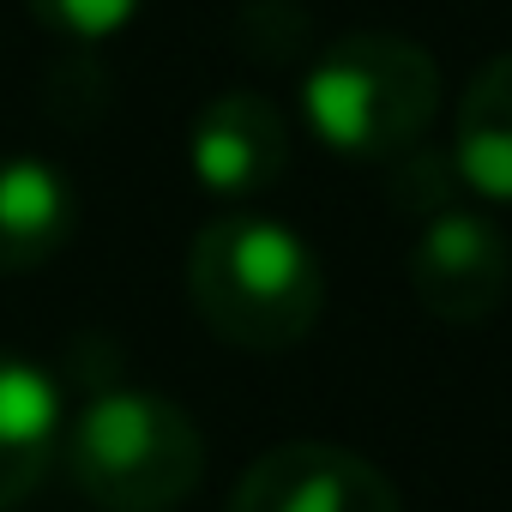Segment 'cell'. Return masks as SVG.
Listing matches in <instances>:
<instances>
[{"mask_svg":"<svg viewBox=\"0 0 512 512\" xmlns=\"http://www.w3.org/2000/svg\"><path fill=\"white\" fill-rule=\"evenodd\" d=\"M410 284H416V302L446 326L488 320L506 302V284H512L506 235L488 217L464 211V205L428 217L422 235H416V253H410Z\"/></svg>","mask_w":512,"mask_h":512,"instance_id":"5","label":"cell"},{"mask_svg":"<svg viewBox=\"0 0 512 512\" xmlns=\"http://www.w3.org/2000/svg\"><path fill=\"white\" fill-rule=\"evenodd\" d=\"M61 434L67 410L55 374H43L31 356L0 350V512L25 506L43 488L49 464L61 458Z\"/></svg>","mask_w":512,"mask_h":512,"instance_id":"7","label":"cell"},{"mask_svg":"<svg viewBox=\"0 0 512 512\" xmlns=\"http://www.w3.org/2000/svg\"><path fill=\"white\" fill-rule=\"evenodd\" d=\"M434 109H440L434 55L386 31L338 37L302 79L308 127L320 133V145L356 163H398L404 151H416Z\"/></svg>","mask_w":512,"mask_h":512,"instance_id":"3","label":"cell"},{"mask_svg":"<svg viewBox=\"0 0 512 512\" xmlns=\"http://www.w3.org/2000/svg\"><path fill=\"white\" fill-rule=\"evenodd\" d=\"M187 296L223 344L272 356L320 326L326 272L290 223L260 211H223L187 247Z\"/></svg>","mask_w":512,"mask_h":512,"instance_id":"1","label":"cell"},{"mask_svg":"<svg viewBox=\"0 0 512 512\" xmlns=\"http://www.w3.org/2000/svg\"><path fill=\"white\" fill-rule=\"evenodd\" d=\"M458 169H452V157H440V151H404V163L392 169V199H398V211H410V217H440V211H452L458 205Z\"/></svg>","mask_w":512,"mask_h":512,"instance_id":"10","label":"cell"},{"mask_svg":"<svg viewBox=\"0 0 512 512\" xmlns=\"http://www.w3.org/2000/svg\"><path fill=\"white\" fill-rule=\"evenodd\" d=\"M61 464L103 512H175L205 476V440L175 398L115 386L79 404L61 434Z\"/></svg>","mask_w":512,"mask_h":512,"instance_id":"2","label":"cell"},{"mask_svg":"<svg viewBox=\"0 0 512 512\" xmlns=\"http://www.w3.org/2000/svg\"><path fill=\"white\" fill-rule=\"evenodd\" d=\"M31 19L55 37H73V43H103L115 31L133 25V13L145 0H25Z\"/></svg>","mask_w":512,"mask_h":512,"instance_id":"11","label":"cell"},{"mask_svg":"<svg viewBox=\"0 0 512 512\" xmlns=\"http://www.w3.org/2000/svg\"><path fill=\"white\" fill-rule=\"evenodd\" d=\"M229 512H404V500L392 476L362 452L326 440H290L241 470Z\"/></svg>","mask_w":512,"mask_h":512,"instance_id":"4","label":"cell"},{"mask_svg":"<svg viewBox=\"0 0 512 512\" xmlns=\"http://www.w3.org/2000/svg\"><path fill=\"white\" fill-rule=\"evenodd\" d=\"M452 169L482 199H512V55H494L470 73L452 121Z\"/></svg>","mask_w":512,"mask_h":512,"instance_id":"9","label":"cell"},{"mask_svg":"<svg viewBox=\"0 0 512 512\" xmlns=\"http://www.w3.org/2000/svg\"><path fill=\"white\" fill-rule=\"evenodd\" d=\"M193 181L217 199H253L290 169V121L260 91H223L187 127Z\"/></svg>","mask_w":512,"mask_h":512,"instance_id":"6","label":"cell"},{"mask_svg":"<svg viewBox=\"0 0 512 512\" xmlns=\"http://www.w3.org/2000/svg\"><path fill=\"white\" fill-rule=\"evenodd\" d=\"M79 193L49 157H0V278L49 266L73 241Z\"/></svg>","mask_w":512,"mask_h":512,"instance_id":"8","label":"cell"}]
</instances>
